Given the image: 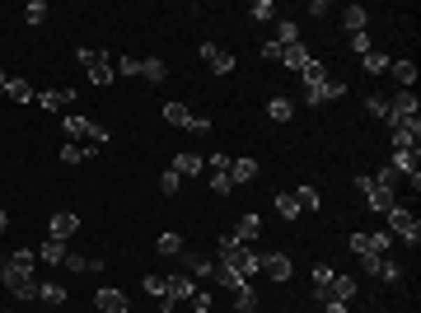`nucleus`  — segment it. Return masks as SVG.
I'll use <instances>...</instances> for the list:
<instances>
[{
	"label": "nucleus",
	"mask_w": 421,
	"mask_h": 313,
	"mask_svg": "<svg viewBox=\"0 0 421 313\" xmlns=\"http://www.w3.org/2000/svg\"><path fill=\"white\" fill-rule=\"evenodd\" d=\"M272 43H276V47H295L300 43V24H290V19L276 24V38H272Z\"/></svg>",
	"instance_id": "33"
},
{
	"label": "nucleus",
	"mask_w": 421,
	"mask_h": 313,
	"mask_svg": "<svg viewBox=\"0 0 421 313\" xmlns=\"http://www.w3.org/2000/svg\"><path fill=\"white\" fill-rule=\"evenodd\" d=\"M351 47L365 56V52H370V33H351Z\"/></svg>",
	"instance_id": "48"
},
{
	"label": "nucleus",
	"mask_w": 421,
	"mask_h": 313,
	"mask_svg": "<svg viewBox=\"0 0 421 313\" xmlns=\"http://www.w3.org/2000/svg\"><path fill=\"white\" fill-rule=\"evenodd\" d=\"M234 313H244V309H234Z\"/></svg>",
	"instance_id": "54"
},
{
	"label": "nucleus",
	"mask_w": 421,
	"mask_h": 313,
	"mask_svg": "<svg viewBox=\"0 0 421 313\" xmlns=\"http://www.w3.org/2000/svg\"><path fill=\"white\" fill-rule=\"evenodd\" d=\"M389 75L398 79V89H412V84H417V66L412 61H389Z\"/></svg>",
	"instance_id": "23"
},
{
	"label": "nucleus",
	"mask_w": 421,
	"mask_h": 313,
	"mask_svg": "<svg viewBox=\"0 0 421 313\" xmlns=\"http://www.w3.org/2000/svg\"><path fill=\"white\" fill-rule=\"evenodd\" d=\"M211 192H220V197H230V192H234V183H230V169H225V173H211Z\"/></svg>",
	"instance_id": "44"
},
{
	"label": "nucleus",
	"mask_w": 421,
	"mask_h": 313,
	"mask_svg": "<svg viewBox=\"0 0 421 313\" xmlns=\"http://www.w3.org/2000/svg\"><path fill=\"white\" fill-rule=\"evenodd\" d=\"M192 295H197L192 276H169V295H164V304H187Z\"/></svg>",
	"instance_id": "14"
},
{
	"label": "nucleus",
	"mask_w": 421,
	"mask_h": 313,
	"mask_svg": "<svg viewBox=\"0 0 421 313\" xmlns=\"http://www.w3.org/2000/svg\"><path fill=\"white\" fill-rule=\"evenodd\" d=\"M249 15H253V19H276V5H272V0H258Z\"/></svg>",
	"instance_id": "46"
},
{
	"label": "nucleus",
	"mask_w": 421,
	"mask_h": 313,
	"mask_svg": "<svg viewBox=\"0 0 421 313\" xmlns=\"http://www.w3.org/2000/svg\"><path fill=\"white\" fill-rule=\"evenodd\" d=\"M140 75L150 79V84H164V79H169V66L159 61V56H145V61H140Z\"/></svg>",
	"instance_id": "26"
},
{
	"label": "nucleus",
	"mask_w": 421,
	"mask_h": 313,
	"mask_svg": "<svg viewBox=\"0 0 421 313\" xmlns=\"http://www.w3.org/2000/svg\"><path fill=\"white\" fill-rule=\"evenodd\" d=\"M159 313H169V309H159Z\"/></svg>",
	"instance_id": "55"
},
{
	"label": "nucleus",
	"mask_w": 421,
	"mask_h": 313,
	"mask_svg": "<svg viewBox=\"0 0 421 313\" xmlns=\"http://www.w3.org/2000/svg\"><path fill=\"white\" fill-rule=\"evenodd\" d=\"M327 295H332V299H342V304H351V299H356V276H332Z\"/></svg>",
	"instance_id": "22"
},
{
	"label": "nucleus",
	"mask_w": 421,
	"mask_h": 313,
	"mask_svg": "<svg viewBox=\"0 0 421 313\" xmlns=\"http://www.w3.org/2000/svg\"><path fill=\"white\" fill-rule=\"evenodd\" d=\"M0 313H5V309H0Z\"/></svg>",
	"instance_id": "56"
},
{
	"label": "nucleus",
	"mask_w": 421,
	"mask_h": 313,
	"mask_svg": "<svg viewBox=\"0 0 421 313\" xmlns=\"http://www.w3.org/2000/svg\"><path fill=\"white\" fill-rule=\"evenodd\" d=\"M389 61H393V56H384V52H374V47L360 56V66H365L370 75H384V70H389Z\"/></svg>",
	"instance_id": "34"
},
{
	"label": "nucleus",
	"mask_w": 421,
	"mask_h": 313,
	"mask_svg": "<svg viewBox=\"0 0 421 313\" xmlns=\"http://www.w3.org/2000/svg\"><path fill=\"white\" fill-rule=\"evenodd\" d=\"M258 234H263V215H239V224H234V238H239V243L249 248Z\"/></svg>",
	"instance_id": "20"
},
{
	"label": "nucleus",
	"mask_w": 421,
	"mask_h": 313,
	"mask_svg": "<svg viewBox=\"0 0 421 313\" xmlns=\"http://www.w3.org/2000/svg\"><path fill=\"white\" fill-rule=\"evenodd\" d=\"M61 257H66V243H61V238H47L43 248H38V262H47V266H61Z\"/></svg>",
	"instance_id": "28"
},
{
	"label": "nucleus",
	"mask_w": 421,
	"mask_h": 313,
	"mask_svg": "<svg viewBox=\"0 0 421 313\" xmlns=\"http://www.w3.org/2000/svg\"><path fill=\"white\" fill-rule=\"evenodd\" d=\"M187 131H192V136H211V117H192Z\"/></svg>",
	"instance_id": "47"
},
{
	"label": "nucleus",
	"mask_w": 421,
	"mask_h": 313,
	"mask_svg": "<svg viewBox=\"0 0 421 313\" xmlns=\"http://www.w3.org/2000/svg\"><path fill=\"white\" fill-rule=\"evenodd\" d=\"M295 201H300V211H318V206H323V201H318V192H313L309 183H304V188L295 192Z\"/></svg>",
	"instance_id": "42"
},
{
	"label": "nucleus",
	"mask_w": 421,
	"mask_h": 313,
	"mask_svg": "<svg viewBox=\"0 0 421 313\" xmlns=\"http://www.w3.org/2000/svg\"><path fill=\"white\" fill-rule=\"evenodd\" d=\"M94 155H98V145H71V141L61 145V164H84Z\"/></svg>",
	"instance_id": "24"
},
{
	"label": "nucleus",
	"mask_w": 421,
	"mask_h": 313,
	"mask_svg": "<svg viewBox=\"0 0 421 313\" xmlns=\"http://www.w3.org/2000/svg\"><path fill=\"white\" fill-rule=\"evenodd\" d=\"M276 215H281V220H300V201H295V192H281V197H276Z\"/></svg>",
	"instance_id": "35"
},
{
	"label": "nucleus",
	"mask_w": 421,
	"mask_h": 313,
	"mask_svg": "<svg viewBox=\"0 0 421 313\" xmlns=\"http://www.w3.org/2000/svg\"><path fill=\"white\" fill-rule=\"evenodd\" d=\"M360 266H365V276H379V281H403V266L393 262L389 252H370V257H360Z\"/></svg>",
	"instance_id": "6"
},
{
	"label": "nucleus",
	"mask_w": 421,
	"mask_h": 313,
	"mask_svg": "<svg viewBox=\"0 0 421 313\" xmlns=\"http://www.w3.org/2000/svg\"><path fill=\"white\" fill-rule=\"evenodd\" d=\"M342 94H346V84L327 75L318 89H304V103H309V108H318V103H327V98H342Z\"/></svg>",
	"instance_id": "11"
},
{
	"label": "nucleus",
	"mask_w": 421,
	"mask_h": 313,
	"mask_svg": "<svg viewBox=\"0 0 421 313\" xmlns=\"http://www.w3.org/2000/svg\"><path fill=\"white\" fill-rule=\"evenodd\" d=\"M112 70H117V75H140V56H112Z\"/></svg>",
	"instance_id": "40"
},
{
	"label": "nucleus",
	"mask_w": 421,
	"mask_h": 313,
	"mask_svg": "<svg viewBox=\"0 0 421 313\" xmlns=\"http://www.w3.org/2000/svg\"><path fill=\"white\" fill-rule=\"evenodd\" d=\"M417 155L421 150H393V159H389V169L403 178V183H412V192L421 188V173H417Z\"/></svg>",
	"instance_id": "8"
},
{
	"label": "nucleus",
	"mask_w": 421,
	"mask_h": 313,
	"mask_svg": "<svg viewBox=\"0 0 421 313\" xmlns=\"http://www.w3.org/2000/svg\"><path fill=\"white\" fill-rule=\"evenodd\" d=\"M267 117H272V122H290V117H295V103H290V98H272V103H267Z\"/></svg>",
	"instance_id": "32"
},
{
	"label": "nucleus",
	"mask_w": 421,
	"mask_h": 313,
	"mask_svg": "<svg viewBox=\"0 0 421 313\" xmlns=\"http://www.w3.org/2000/svg\"><path fill=\"white\" fill-rule=\"evenodd\" d=\"M24 19H29V24H43V19H47V5H43V0H29V5H24Z\"/></svg>",
	"instance_id": "45"
},
{
	"label": "nucleus",
	"mask_w": 421,
	"mask_h": 313,
	"mask_svg": "<svg viewBox=\"0 0 421 313\" xmlns=\"http://www.w3.org/2000/svg\"><path fill=\"white\" fill-rule=\"evenodd\" d=\"M300 79H304V84H309V89H318V84H323V79H327L323 61H313V56H309V66H304V70H300Z\"/></svg>",
	"instance_id": "36"
},
{
	"label": "nucleus",
	"mask_w": 421,
	"mask_h": 313,
	"mask_svg": "<svg viewBox=\"0 0 421 313\" xmlns=\"http://www.w3.org/2000/svg\"><path fill=\"white\" fill-rule=\"evenodd\" d=\"M178 183H183V178H178L173 169H164V173H159V192H164V197H178Z\"/></svg>",
	"instance_id": "43"
},
{
	"label": "nucleus",
	"mask_w": 421,
	"mask_h": 313,
	"mask_svg": "<svg viewBox=\"0 0 421 313\" xmlns=\"http://www.w3.org/2000/svg\"><path fill=\"white\" fill-rule=\"evenodd\" d=\"M178 257H183V266L192 276H216V257H206V252H197V248H183Z\"/></svg>",
	"instance_id": "12"
},
{
	"label": "nucleus",
	"mask_w": 421,
	"mask_h": 313,
	"mask_svg": "<svg viewBox=\"0 0 421 313\" xmlns=\"http://www.w3.org/2000/svg\"><path fill=\"white\" fill-rule=\"evenodd\" d=\"M0 285L10 290L15 299H38V285L43 281H33V276H19V271H10V262L0 257Z\"/></svg>",
	"instance_id": "5"
},
{
	"label": "nucleus",
	"mask_w": 421,
	"mask_h": 313,
	"mask_svg": "<svg viewBox=\"0 0 421 313\" xmlns=\"http://www.w3.org/2000/svg\"><path fill=\"white\" fill-rule=\"evenodd\" d=\"M202 61L211 66L216 75H230V70H234V56H230V52H220L216 43H202Z\"/></svg>",
	"instance_id": "13"
},
{
	"label": "nucleus",
	"mask_w": 421,
	"mask_h": 313,
	"mask_svg": "<svg viewBox=\"0 0 421 313\" xmlns=\"http://www.w3.org/2000/svg\"><path fill=\"white\" fill-rule=\"evenodd\" d=\"M253 178H258V159H230V183L234 188H244V183H253Z\"/></svg>",
	"instance_id": "15"
},
{
	"label": "nucleus",
	"mask_w": 421,
	"mask_h": 313,
	"mask_svg": "<svg viewBox=\"0 0 421 313\" xmlns=\"http://www.w3.org/2000/svg\"><path fill=\"white\" fill-rule=\"evenodd\" d=\"M80 89H38V108L43 112H66L71 103H75Z\"/></svg>",
	"instance_id": "10"
},
{
	"label": "nucleus",
	"mask_w": 421,
	"mask_h": 313,
	"mask_svg": "<svg viewBox=\"0 0 421 313\" xmlns=\"http://www.w3.org/2000/svg\"><path fill=\"white\" fill-rule=\"evenodd\" d=\"M417 94H412V89H398V94L389 98V117H384V122H412V117H417Z\"/></svg>",
	"instance_id": "9"
},
{
	"label": "nucleus",
	"mask_w": 421,
	"mask_h": 313,
	"mask_svg": "<svg viewBox=\"0 0 421 313\" xmlns=\"http://www.w3.org/2000/svg\"><path fill=\"white\" fill-rule=\"evenodd\" d=\"M94 304H98V313H131V309H126V295H122V290H98V295H94Z\"/></svg>",
	"instance_id": "19"
},
{
	"label": "nucleus",
	"mask_w": 421,
	"mask_h": 313,
	"mask_svg": "<svg viewBox=\"0 0 421 313\" xmlns=\"http://www.w3.org/2000/svg\"><path fill=\"white\" fill-rule=\"evenodd\" d=\"M5 94L15 98V103H33V98H38V89H33L29 79H15V75H10V84H5Z\"/></svg>",
	"instance_id": "27"
},
{
	"label": "nucleus",
	"mask_w": 421,
	"mask_h": 313,
	"mask_svg": "<svg viewBox=\"0 0 421 313\" xmlns=\"http://www.w3.org/2000/svg\"><path fill=\"white\" fill-rule=\"evenodd\" d=\"M155 248H159V257H178V252H183V234H173L169 229V234L155 238Z\"/></svg>",
	"instance_id": "31"
},
{
	"label": "nucleus",
	"mask_w": 421,
	"mask_h": 313,
	"mask_svg": "<svg viewBox=\"0 0 421 313\" xmlns=\"http://www.w3.org/2000/svg\"><path fill=\"white\" fill-rule=\"evenodd\" d=\"M365 19H370V15H365L360 5H346V10H342V29L346 33H365Z\"/></svg>",
	"instance_id": "30"
},
{
	"label": "nucleus",
	"mask_w": 421,
	"mask_h": 313,
	"mask_svg": "<svg viewBox=\"0 0 421 313\" xmlns=\"http://www.w3.org/2000/svg\"><path fill=\"white\" fill-rule=\"evenodd\" d=\"M258 271H263L267 281H276V285H286L290 276H295V266H290L286 252H267V257H258Z\"/></svg>",
	"instance_id": "7"
},
{
	"label": "nucleus",
	"mask_w": 421,
	"mask_h": 313,
	"mask_svg": "<svg viewBox=\"0 0 421 313\" xmlns=\"http://www.w3.org/2000/svg\"><path fill=\"white\" fill-rule=\"evenodd\" d=\"M323 309H327V313H346V304H342V299H327Z\"/></svg>",
	"instance_id": "51"
},
{
	"label": "nucleus",
	"mask_w": 421,
	"mask_h": 313,
	"mask_svg": "<svg viewBox=\"0 0 421 313\" xmlns=\"http://www.w3.org/2000/svg\"><path fill=\"white\" fill-rule=\"evenodd\" d=\"M281 61L290 66V70H304V66H309V52H304V43H295V47H281Z\"/></svg>",
	"instance_id": "29"
},
{
	"label": "nucleus",
	"mask_w": 421,
	"mask_h": 313,
	"mask_svg": "<svg viewBox=\"0 0 421 313\" xmlns=\"http://www.w3.org/2000/svg\"><path fill=\"white\" fill-rule=\"evenodd\" d=\"M5 229H10V215H5V211H0V234H5Z\"/></svg>",
	"instance_id": "52"
},
{
	"label": "nucleus",
	"mask_w": 421,
	"mask_h": 313,
	"mask_svg": "<svg viewBox=\"0 0 421 313\" xmlns=\"http://www.w3.org/2000/svg\"><path fill=\"white\" fill-rule=\"evenodd\" d=\"M5 84H10V75H5V66H0V89H5Z\"/></svg>",
	"instance_id": "53"
},
{
	"label": "nucleus",
	"mask_w": 421,
	"mask_h": 313,
	"mask_svg": "<svg viewBox=\"0 0 421 313\" xmlns=\"http://www.w3.org/2000/svg\"><path fill=\"white\" fill-rule=\"evenodd\" d=\"M365 112L384 122V117H389V98H384V94H370V98H365Z\"/></svg>",
	"instance_id": "41"
},
{
	"label": "nucleus",
	"mask_w": 421,
	"mask_h": 313,
	"mask_svg": "<svg viewBox=\"0 0 421 313\" xmlns=\"http://www.w3.org/2000/svg\"><path fill=\"white\" fill-rule=\"evenodd\" d=\"M178 178H192V173H202L206 169V159L202 155H192V150H183V155H173V164H169Z\"/></svg>",
	"instance_id": "18"
},
{
	"label": "nucleus",
	"mask_w": 421,
	"mask_h": 313,
	"mask_svg": "<svg viewBox=\"0 0 421 313\" xmlns=\"http://www.w3.org/2000/svg\"><path fill=\"white\" fill-rule=\"evenodd\" d=\"M75 61L84 66V75H89V84H94V89H103V84H112V52L75 47Z\"/></svg>",
	"instance_id": "2"
},
{
	"label": "nucleus",
	"mask_w": 421,
	"mask_h": 313,
	"mask_svg": "<svg viewBox=\"0 0 421 313\" xmlns=\"http://www.w3.org/2000/svg\"><path fill=\"white\" fill-rule=\"evenodd\" d=\"M206 164H211V173H225V169H230V159H225V155H211Z\"/></svg>",
	"instance_id": "50"
},
{
	"label": "nucleus",
	"mask_w": 421,
	"mask_h": 313,
	"mask_svg": "<svg viewBox=\"0 0 421 313\" xmlns=\"http://www.w3.org/2000/svg\"><path fill=\"white\" fill-rule=\"evenodd\" d=\"M356 192L365 197V206H370V211H379V215H389L393 206H398L393 188H379V183H374L370 173H360V178H356Z\"/></svg>",
	"instance_id": "3"
},
{
	"label": "nucleus",
	"mask_w": 421,
	"mask_h": 313,
	"mask_svg": "<svg viewBox=\"0 0 421 313\" xmlns=\"http://www.w3.org/2000/svg\"><path fill=\"white\" fill-rule=\"evenodd\" d=\"M75 229H80V215H71V211H57L52 215V238H75Z\"/></svg>",
	"instance_id": "17"
},
{
	"label": "nucleus",
	"mask_w": 421,
	"mask_h": 313,
	"mask_svg": "<svg viewBox=\"0 0 421 313\" xmlns=\"http://www.w3.org/2000/svg\"><path fill=\"white\" fill-rule=\"evenodd\" d=\"M5 262H10V271H19V276H33V266H38V252H33V248H15L10 257H5Z\"/></svg>",
	"instance_id": "21"
},
{
	"label": "nucleus",
	"mask_w": 421,
	"mask_h": 313,
	"mask_svg": "<svg viewBox=\"0 0 421 313\" xmlns=\"http://www.w3.org/2000/svg\"><path fill=\"white\" fill-rule=\"evenodd\" d=\"M140 290H145V295H155V299H164V295H169V276H140Z\"/></svg>",
	"instance_id": "38"
},
{
	"label": "nucleus",
	"mask_w": 421,
	"mask_h": 313,
	"mask_svg": "<svg viewBox=\"0 0 421 313\" xmlns=\"http://www.w3.org/2000/svg\"><path fill=\"white\" fill-rule=\"evenodd\" d=\"M216 262H220V266H230V271L239 276V281H249V276H258V252H249V248H244V243H239L234 234H225V238H220V248H216Z\"/></svg>",
	"instance_id": "1"
},
{
	"label": "nucleus",
	"mask_w": 421,
	"mask_h": 313,
	"mask_svg": "<svg viewBox=\"0 0 421 313\" xmlns=\"http://www.w3.org/2000/svg\"><path fill=\"white\" fill-rule=\"evenodd\" d=\"M38 299H43L47 309H57V304H66V285L61 281H43L38 285Z\"/></svg>",
	"instance_id": "25"
},
{
	"label": "nucleus",
	"mask_w": 421,
	"mask_h": 313,
	"mask_svg": "<svg viewBox=\"0 0 421 313\" xmlns=\"http://www.w3.org/2000/svg\"><path fill=\"white\" fill-rule=\"evenodd\" d=\"M417 145H421V122L393 126V150H417Z\"/></svg>",
	"instance_id": "16"
},
{
	"label": "nucleus",
	"mask_w": 421,
	"mask_h": 313,
	"mask_svg": "<svg viewBox=\"0 0 421 313\" xmlns=\"http://www.w3.org/2000/svg\"><path fill=\"white\" fill-rule=\"evenodd\" d=\"M384 220H389V234L407 238V243H412V248H417V243H421V220L412 215V211H407V206H393V211H389V215H384Z\"/></svg>",
	"instance_id": "4"
},
{
	"label": "nucleus",
	"mask_w": 421,
	"mask_h": 313,
	"mask_svg": "<svg viewBox=\"0 0 421 313\" xmlns=\"http://www.w3.org/2000/svg\"><path fill=\"white\" fill-rule=\"evenodd\" d=\"M234 299H239L234 309H244V313H253V309H258V290H253V285H239V290H234Z\"/></svg>",
	"instance_id": "39"
},
{
	"label": "nucleus",
	"mask_w": 421,
	"mask_h": 313,
	"mask_svg": "<svg viewBox=\"0 0 421 313\" xmlns=\"http://www.w3.org/2000/svg\"><path fill=\"white\" fill-rule=\"evenodd\" d=\"M309 15H313V19H327V15H332V5H327V0H313Z\"/></svg>",
	"instance_id": "49"
},
{
	"label": "nucleus",
	"mask_w": 421,
	"mask_h": 313,
	"mask_svg": "<svg viewBox=\"0 0 421 313\" xmlns=\"http://www.w3.org/2000/svg\"><path fill=\"white\" fill-rule=\"evenodd\" d=\"M164 122H169V126H187V122H192L187 103H164Z\"/></svg>",
	"instance_id": "37"
}]
</instances>
